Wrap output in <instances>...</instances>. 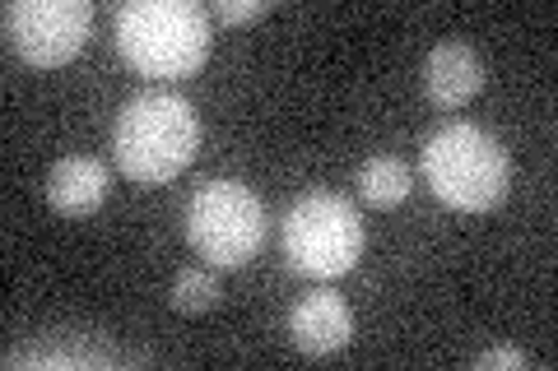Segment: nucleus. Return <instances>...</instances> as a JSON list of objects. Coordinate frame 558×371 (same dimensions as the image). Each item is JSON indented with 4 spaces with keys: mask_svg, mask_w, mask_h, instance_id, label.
Wrapping results in <instances>:
<instances>
[{
    "mask_svg": "<svg viewBox=\"0 0 558 371\" xmlns=\"http://www.w3.org/2000/svg\"><path fill=\"white\" fill-rule=\"evenodd\" d=\"M196 145H201V121L182 94L149 88V94H135L117 112L112 126L117 168L140 186H163L172 176H182L191 158H196Z\"/></svg>",
    "mask_w": 558,
    "mask_h": 371,
    "instance_id": "f257e3e1",
    "label": "nucleus"
},
{
    "mask_svg": "<svg viewBox=\"0 0 558 371\" xmlns=\"http://www.w3.org/2000/svg\"><path fill=\"white\" fill-rule=\"evenodd\" d=\"M424 182L447 209L461 214H488L508 200L512 186V158L484 126L470 121H447L442 131L424 139Z\"/></svg>",
    "mask_w": 558,
    "mask_h": 371,
    "instance_id": "f03ea898",
    "label": "nucleus"
},
{
    "mask_svg": "<svg viewBox=\"0 0 558 371\" xmlns=\"http://www.w3.org/2000/svg\"><path fill=\"white\" fill-rule=\"evenodd\" d=\"M209 14L191 0H131L117 10V51L145 79H186L209 57Z\"/></svg>",
    "mask_w": 558,
    "mask_h": 371,
    "instance_id": "7ed1b4c3",
    "label": "nucleus"
},
{
    "mask_svg": "<svg viewBox=\"0 0 558 371\" xmlns=\"http://www.w3.org/2000/svg\"><path fill=\"white\" fill-rule=\"evenodd\" d=\"M363 256V219L344 196L330 190H307L289 205L284 214V260L303 279H330L349 274Z\"/></svg>",
    "mask_w": 558,
    "mask_h": 371,
    "instance_id": "20e7f679",
    "label": "nucleus"
},
{
    "mask_svg": "<svg viewBox=\"0 0 558 371\" xmlns=\"http://www.w3.org/2000/svg\"><path fill=\"white\" fill-rule=\"evenodd\" d=\"M186 242L215 270H242L266 242V205L252 186L215 176L186 205Z\"/></svg>",
    "mask_w": 558,
    "mask_h": 371,
    "instance_id": "39448f33",
    "label": "nucleus"
},
{
    "mask_svg": "<svg viewBox=\"0 0 558 371\" xmlns=\"http://www.w3.org/2000/svg\"><path fill=\"white\" fill-rule=\"evenodd\" d=\"M94 10L84 0H10L5 5V38L28 65L57 70L80 57L89 42Z\"/></svg>",
    "mask_w": 558,
    "mask_h": 371,
    "instance_id": "423d86ee",
    "label": "nucleus"
},
{
    "mask_svg": "<svg viewBox=\"0 0 558 371\" xmlns=\"http://www.w3.org/2000/svg\"><path fill=\"white\" fill-rule=\"evenodd\" d=\"M289 339L307 358H336L354 339V311L336 288H307L289 311Z\"/></svg>",
    "mask_w": 558,
    "mask_h": 371,
    "instance_id": "0eeeda50",
    "label": "nucleus"
},
{
    "mask_svg": "<svg viewBox=\"0 0 558 371\" xmlns=\"http://www.w3.org/2000/svg\"><path fill=\"white\" fill-rule=\"evenodd\" d=\"M484 88V61L470 42H438L424 61V94L433 108L457 112Z\"/></svg>",
    "mask_w": 558,
    "mask_h": 371,
    "instance_id": "6e6552de",
    "label": "nucleus"
},
{
    "mask_svg": "<svg viewBox=\"0 0 558 371\" xmlns=\"http://www.w3.org/2000/svg\"><path fill=\"white\" fill-rule=\"evenodd\" d=\"M108 200V168L98 163V158H61V163H51L47 172V205L57 209L65 219H84L94 214V209Z\"/></svg>",
    "mask_w": 558,
    "mask_h": 371,
    "instance_id": "1a4fd4ad",
    "label": "nucleus"
},
{
    "mask_svg": "<svg viewBox=\"0 0 558 371\" xmlns=\"http://www.w3.org/2000/svg\"><path fill=\"white\" fill-rule=\"evenodd\" d=\"M121 353L102 334H51L43 344L10 348L5 367H117Z\"/></svg>",
    "mask_w": 558,
    "mask_h": 371,
    "instance_id": "9d476101",
    "label": "nucleus"
},
{
    "mask_svg": "<svg viewBox=\"0 0 558 371\" xmlns=\"http://www.w3.org/2000/svg\"><path fill=\"white\" fill-rule=\"evenodd\" d=\"M414 190V172L396 153H377L359 168V200L368 209H396Z\"/></svg>",
    "mask_w": 558,
    "mask_h": 371,
    "instance_id": "9b49d317",
    "label": "nucleus"
},
{
    "mask_svg": "<svg viewBox=\"0 0 558 371\" xmlns=\"http://www.w3.org/2000/svg\"><path fill=\"white\" fill-rule=\"evenodd\" d=\"M219 279L205 270V264H191V270H178V279H172V293H168V302L172 311H182V316H205V311H215L219 307Z\"/></svg>",
    "mask_w": 558,
    "mask_h": 371,
    "instance_id": "f8f14e48",
    "label": "nucleus"
},
{
    "mask_svg": "<svg viewBox=\"0 0 558 371\" xmlns=\"http://www.w3.org/2000/svg\"><path fill=\"white\" fill-rule=\"evenodd\" d=\"M205 14L219 24H256L270 14V5L266 0H215V5H205Z\"/></svg>",
    "mask_w": 558,
    "mask_h": 371,
    "instance_id": "ddd939ff",
    "label": "nucleus"
},
{
    "mask_svg": "<svg viewBox=\"0 0 558 371\" xmlns=\"http://www.w3.org/2000/svg\"><path fill=\"white\" fill-rule=\"evenodd\" d=\"M526 362H531V358H526L521 348H488V353H480V358H475L480 371H494V367H526Z\"/></svg>",
    "mask_w": 558,
    "mask_h": 371,
    "instance_id": "4468645a",
    "label": "nucleus"
}]
</instances>
